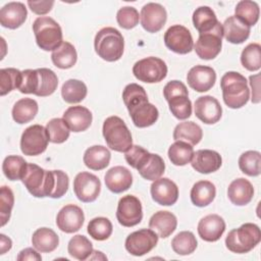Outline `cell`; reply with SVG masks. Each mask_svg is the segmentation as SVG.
Segmentation results:
<instances>
[{"mask_svg": "<svg viewBox=\"0 0 261 261\" xmlns=\"http://www.w3.org/2000/svg\"><path fill=\"white\" fill-rule=\"evenodd\" d=\"M222 37V24L220 22L212 31L199 34V38L194 45L196 54L204 60L214 59L221 51Z\"/></svg>", "mask_w": 261, "mask_h": 261, "instance_id": "cell-12", "label": "cell"}, {"mask_svg": "<svg viewBox=\"0 0 261 261\" xmlns=\"http://www.w3.org/2000/svg\"><path fill=\"white\" fill-rule=\"evenodd\" d=\"M28 5L34 13L43 15L52 9L54 1H28Z\"/></svg>", "mask_w": 261, "mask_h": 261, "instance_id": "cell-52", "label": "cell"}, {"mask_svg": "<svg viewBox=\"0 0 261 261\" xmlns=\"http://www.w3.org/2000/svg\"><path fill=\"white\" fill-rule=\"evenodd\" d=\"M222 98L227 107L238 109L245 106L250 98L246 77L237 71L225 72L220 80Z\"/></svg>", "mask_w": 261, "mask_h": 261, "instance_id": "cell-3", "label": "cell"}, {"mask_svg": "<svg viewBox=\"0 0 261 261\" xmlns=\"http://www.w3.org/2000/svg\"><path fill=\"white\" fill-rule=\"evenodd\" d=\"M241 171L249 176H258L261 172V154L258 151H246L239 158Z\"/></svg>", "mask_w": 261, "mask_h": 261, "instance_id": "cell-44", "label": "cell"}, {"mask_svg": "<svg viewBox=\"0 0 261 261\" xmlns=\"http://www.w3.org/2000/svg\"><path fill=\"white\" fill-rule=\"evenodd\" d=\"M88 233L96 241L107 240L113 230L111 221L106 217H95L88 224Z\"/></svg>", "mask_w": 261, "mask_h": 261, "instance_id": "cell-47", "label": "cell"}, {"mask_svg": "<svg viewBox=\"0 0 261 261\" xmlns=\"http://www.w3.org/2000/svg\"><path fill=\"white\" fill-rule=\"evenodd\" d=\"M38 110L39 106L36 100L31 98H22L13 105L11 112L12 118L16 123H28L35 118Z\"/></svg>", "mask_w": 261, "mask_h": 261, "instance_id": "cell-34", "label": "cell"}, {"mask_svg": "<svg viewBox=\"0 0 261 261\" xmlns=\"http://www.w3.org/2000/svg\"><path fill=\"white\" fill-rule=\"evenodd\" d=\"M227 196L233 205L245 206L252 201L254 196V188L248 179L239 177L233 179L228 186Z\"/></svg>", "mask_w": 261, "mask_h": 261, "instance_id": "cell-27", "label": "cell"}, {"mask_svg": "<svg viewBox=\"0 0 261 261\" xmlns=\"http://www.w3.org/2000/svg\"><path fill=\"white\" fill-rule=\"evenodd\" d=\"M21 82V71L8 67L0 69V95L4 96L9 92L18 89Z\"/></svg>", "mask_w": 261, "mask_h": 261, "instance_id": "cell-48", "label": "cell"}, {"mask_svg": "<svg viewBox=\"0 0 261 261\" xmlns=\"http://www.w3.org/2000/svg\"><path fill=\"white\" fill-rule=\"evenodd\" d=\"M27 165L28 162L21 156L9 155L3 161L2 170L9 180H18L22 178Z\"/></svg>", "mask_w": 261, "mask_h": 261, "instance_id": "cell-42", "label": "cell"}, {"mask_svg": "<svg viewBox=\"0 0 261 261\" xmlns=\"http://www.w3.org/2000/svg\"><path fill=\"white\" fill-rule=\"evenodd\" d=\"M140 15L138 10L133 6L121 7L116 13V20L119 27L125 30L134 29L139 23Z\"/></svg>", "mask_w": 261, "mask_h": 261, "instance_id": "cell-50", "label": "cell"}, {"mask_svg": "<svg viewBox=\"0 0 261 261\" xmlns=\"http://www.w3.org/2000/svg\"><path fill=\"white\" fill-rule=\"evenodd\" d=\"M42 259L41 255L33 248H25L23 250H21L17 256V260L21 261V260H37L40 261Z\"/></svg>", "mask_w": 261, "mask_h": 261, "instance_id": "cell-53", "label": "cell"}, {"mask_svg": "<svg viewBox=\"0 0 261 261\" xmlns=\"http://www.w3.org/2000/svg\"><path fill=\"white\" fill-rule=\"evenodd\" d=\"M241 63L250 71L259 70L261 67V46L258 43H251L246 46L241 54Z\"/></svg>", "mask_w": 261, "mask_h": 261, "instance_id": "cell-46", "label": "cell"}, {"mask_svg": "<svg viewBox=\"0 0 261 261\" xmlns=\"http://www.w3.org/2000/svg\"><path fill=\"white\" fill-rule=\"evenodd\" d=\"M124 158L127 164L137 169L140 175L147 180L154 181L164 173L165 163L161 156L150 153L141 146L133 145L124 152Z\"/></svg>", "mask_w": 261, "mask_h": 261, "instance_id": "cell-2", "label": "cell"}, {"mask_svg": "<svg viewBox=\"0 0 261 261\" xmlns=\"http://www.w3.org/2000/svg\"><path fill=\"white\" fill-rule=\"evenodd\" d=\"M141 24L148 33H157L165 24L167 13L165 8L159 4L150 2L143 6L141 9Z\"/></svg>", "mask_w": 261, "mask_h": 261, "instance_id": "cell-17", "label": "cell"}, {"mask_svg": "<svg viewBox=\"0 0 261 261\" xmlns=\"http://www.w3.org/2000/svg\"><path fill=\"white\" fill-rule=\"evenodd\" d=\"M32 244L38 252L50 253L58 247L59 238L53 229L41 227L33 233Z\"/></svg>", "mask_w": 261, "mask_h": 261, "instance_id": "cell-31", "label": "cell"}, {"mask_svg": "<svg viewBox=\"0 0 261 261\" xmlns=\"http://www.w3.org/2000/svg\"><path fill=\"white\" fill-rule=\"evenodd\" d=\"M46 130L49 137V142L61 144L65 142L70 134V129L63 118H52L46 124Z\"/></svg>", "mask_w": 261, "mask_h": 261, "instance_id": "cell-45", "label": "cell"}, {"mask_svg": "<svg viewBox=\"0 0 261 261\" xmlns=\"http://www.w3.org/2000/svg\"><path fill=\"white\" fill-rule=\"evenodd\" d=\"M88 93L87 86L80 80L70 79L66 81L61 88L62 99L69 104H75L82 102Z\"/></svg>", "mask_w": 261, "mask_h": 261, "instance_id": "cell-37", "label": "cell"}, {"mask_svg": "<svg viewBox=\"0 0 261 261\" xmlns=\"http://www.w3.org/2000/svg\"><path fill=\"white\" fill-rule=\"evenodd\" d=\"M51 59L53 64L61 69L71 68L77 60V53L72 44L62 42V44L52 51Z\"/></svg>", "mask_w": 261, "mask_h": 261, "instance_id": "cell-33", "label": "cell"}, {"mask_svg": "<svg viewBox=\"0 0 261 261\" xmlns=\"http://www.w3.org/2000/svg\"><path fill=\"white\" fill-rule=\"evenodd\" d=\"M116 218L122 226L132 227L139 224L143 218L141 201L133 195L123 196L117 205Z\"/></svg>", "mask_w": 261, "mask_h": 261, "instance_id": "cell-14", "label": "cell"}, {"mask_svg": "<svg viewBox=\"0 0 261 261\" xmlns=\"http://www.w3.org/2000/svg\"><path fill=\"white\" fill-rule=\"evenodd\" d=\"M250 27L245 24L234 15L226 18L222 24V33L225 40L231 44H242L250 36Z\"/></svg>", "mask_w": 261, "mask_h": 261, "instance_id": "cell-29", "label": "cell"}, {"mask_svg": "<svg viewBox=\"0 0 261 261\" xmlns=\"http://www.w3.org/2000/svg\"><path fill=\"white\" fill-rule=\"evenodd\" d=\"M225 230V221L218 214H209L198 223L199 237L206 242L218 241Z\"/></svg>", "mask_w": 261, "mask_h": 261, "instance_id": "cell-23", "label": "cell"}, {"mask_svg": "<svg viewBox=\"0 0 261 261\" xmlns=\"http://www.w3.org/2000/svg\"><path fill=\"white\" fill-rule=\"evenodd\" d=\"M164 43L169 50L177 54H188L194 48L191 32L180 24H174L167 29L164 34Z\"/></svg>", "mask_w": 261, "mask_h": 261, "instance_id": "cell-16", "label": "cell"}, {"mask_svg": "<svg viewBox=\"0 0 261 261\" xmlns=\"http://www.w3.org/2000/svg\"><path fill=\"white\" fill-rule=\"evenodd\" d=\"M195 114L206 124L218 122L222 115V108L218 100L212 96H201L195 101Z\"/></svg>", "mask_w": 261, "mask_h": 261, "instance_id": "cell-21", "label": "cell"}, {"mask_svg": "<svg viewBox=\"0 0 261 261\" xmlns=\"http://www.w3.org/2000/svg\"><path fill=\"white\" fill-rule=\"evenodd\" d=\"M158 234L150 228L134 231L125 239V249L134 256H143L152 251L158 243Z\"/></svg>", "mask_w": 261, "mask_h": 261, "instance_id": "cell-13", "label": "cell"}, {"mask_svg": "<svg viewBox=\"0 0 261 261\" xmlns=\"http://www.w3.org/2000/svg\"><path fill=\"white\" fill-rule=\"evenodd\" d=\"M105 185L109 191L120 194L127 191L133 184V175L124 166H114L110 168L104 176Z\"/></svg>", "mask_w": 261, "mask_h": 261, "instance_id": "cell-26", "label": "cell"}, {"mask_svg": "<svg viewBox=\"0 0 261 261\" xmlns=\"http://www.w3.org/2000/svg\"><path fill=\"white\" fill-rule=\"evenodd\" d=\"M133 73L141 82L159 83L167 75V65L162 59L150 56L137 61L133 66Z\"/></svg>", "mask_w": 261, "mask_h": 261, "instance_id": "cell-10", "label": "cell"}, {"mask_svg": "<svg viewBox=\"0 0 261 261\" xmlns=\"http://www.w3.org/2000/svg\"><path fill=\"white\" fill-rule=\"evenodd\" d=\"M187 82L190 88L196 92H207L216 82V72L210 66L196 65L189 70L187 74Z\"/></svg>", "mask_w": 261, "mask_h": 261, "instance_id": "cell-20", "label": "cell"}, {"mask_svg": "<svg viewBox=\"0 0 261 261\" xmlns=\"http://www.w3.org/2000/svg\"><path fill=\"white\" fill-rule=\"evenodd\" d=\"M123 103L137 127L143 128L154 124L159 116L158 109L148 101L145 89L135 83L125 86L122 92Z\"/></svg>", "mask_w": 261, "mask_h": 261, "instance_id": "cell-1", "label": "cell"}, {"mask_svg": "<svg viewBox=\"0 0 261 261\" xmlns=\"http://www.w3.org/2000/svg\"><path fill=\"white\" fill-rule=\"evenodd\" d=\"M64 121L73 133L87 130L93 120L92 112L84 106H70L63 113Z\"/></svg>", "mask_w": 261, "mask_h": 261, "instance_id": "cell-25", "label": "cell"}, {"mask_svg": "<svg viewBox=\"0 0 261 261\" xmlns=\"http://www.w3.org/2000/svg\"><path fill=\"white\" fill-rule=\"evenodd\" d=\"M163 95L168 102L170 112L175 118L184 120L191 116L192 102L184 83L176 80L168 82L163 89Z\"/></svg>", "mask_w": 261, "mask_h": 261, "instance_id": "cell-8", "label": "cell"}, {"mask_svg": "<svg viewBox=\"0 0 261 261\" xmlns=\"http://www.w3.org/2000/svg\"><path fill=\"white\" fill-rule=\"evenodd\" d=\"M259 5L254 1H240L234 8V16L248 27H252L257 23L259 19Z\"/></svg>", "mask_w": 261, "mask_h": 261, "instance_id": "cell-40", "label": "cell"}, {"mask_svg": "<svg viewBox=\"0 0 261 261\" xmlns=\"http://www.w3.org/2000/svg\"><path fill=\"white\" fill-rule=\"evenodd\" d=\"M73 192L76 198L84 203L94 202L101 192V181L93 173L83 171L75 175Z\"/></svg>", "mask_w": 261, "mask_h": 261, "instance_id": "cell-15", "label": "cell"}, {"mask_svg": "<svg viewBox=\"0 0 261 261\" xmlns=\"http://www.w3.org/2000/svg\"><path fill=\"white\" fill-rule=\"evenodd\" d=\"M103 137L107 146L116 152H126L133 146L132 134L118 116H109L104 120L102 127Z\"/></svg>", "mask_w": 261, "mask_h": 261, "instance_id": "cell-7", "label": "cell"}, {"mask_svg": "<svg viewBox=\"0 0 261 261\" xmlns=\"http://www.w3.org/2000/svg\"><path fill=\"white\" fill-rule=\"evenodd\" d=\"M94 47L99 57L103 60L114 62L122 57L124 40L118 30L106 27L96 34Z\"/></svg>", "mask_w": 261, "mask_h": 261, "instance_id": "cell-5", "label": "cell"}, {"mask_svg": "<svg viewBox=\"0 0 261 261\" xmlns=\"http://www.w3.org/2000/svg\"><path fill=\"white\" fill-rule=\"evenodd\" d=\"M84 221L85 215L82 208L73 204L63 206L56 216L57 227L66 233H72L80 230Z\"/></svg>", "mask_w": 261, "mask_h": 261, "instance_id": "cell-18", "label": "cell"}, {"mask_svg": "<svg viewBox=\"0 0 261 261\" xmlns=\"http://www.w3.org/2000/svg\"><path fill=\"white\" fill-rule=\"evenodd\" d=\"M152 199L159 205L171 206L178 199V188L167 177H160L153 181L150 188Z\"/></svg>", "mask_w": 261, "mask_h": 261, "instance_id": "cell-19", "label": "cell"}, {"mask_svg": "<svg viewBox=\"0 0 261 261\" xmlns=\"http://www.w3.org/2000/svg\"><path fill=\"white\" fill-rule=\"evenodd\" d=\"M250 84L252 87V102L253 103H259L260 97H259V74L251 75L250 76Z\"/></svg>", "mask_w": 261, "mask_h": 261, "instance_id": "cell-54", "label": "cell"}, {"mask_svg": "<svg viewBox=\"0 0 261 261\" xmlns=\"http://www.w3.org/2000/svg\"><path fill=\"white\" fill-rule=\"evenodd\" d=\"M49 137L41 124H33L27 127L20 138V150L24 155L37 156L46 151Z\"/></svg>", "mask_w": 261, "mask_h": 261, "instance_id": "cell-11", "label": "cell"}, {"mask_svg": "<svg viewBox=\"0 0 261 261\" xmlns=\"http://www.w3.org/2000/svg\"><path fill=\"white\" fill-rule=\"evenodd\" d=\"M197 240L193 232L184 230L178 232L171 241V248L177 255L186 256L192 254L197 248Z\"/></svg>", "mask_w": 261, "mask_h": 261, "instance_id": "cell-43", "label": "cell"}, {"mask_svg": "<svg viewBox=\"0 0 261 261\" xmlns=\"http://www.w3.org/2000/svg\"><path fill=\"white\" fill-rule=\"evenodd\" d=\"M177 226V219L169 211H158L149 220V228L155 231L159 238H168Z\"/></svg>", "mask_w": 261, "mask_h": 261, "instance_id": "cell-28", "label": "cell"}, {"mask_svg": "<svg viewBox=\"0 0 261 261\" xmlns=\"http://www.w3.org/2000/svg\"><path fill=\"white\" fill-rule=\"evenodd\" d=\"M0 239H1V251L0 254H5L7 251H9L12 247V242L9 238H7L5 234L1 233L0 234Z\"/></svg>", "mask_w": 261, "mask_h": 261, "instance_id": "cell-55", "label": "cell"}, {"mask_svg": "<svg viewBox=\"0 0 261 261\" xmlns=\"http://www.w3.org/2000/svg\"><path fill=\"white\" fill-rule=\"evenodd\" d=\"M21 181L34 197L51 198L55 187V172L45 170L37 164L28 163Z\"/></svg>", "mask_w": 261, "mask_h": 261, "instance_id": "cell-4", "label": "cell"}, {"mask_svg": "<svg viewBox=\"0 0 261 261\" xmlns=\"http://www.w3.org/2000/svg\"><path fill=\"white\" fill-rule=\"evenodd\" d=\"M110 158V151L106 147L95 145L85 151L83 160L88 168L92 170H102L108 166Z\"/></svg>", "mask_w": 261, "mask_h": 261, "instance_id": "cell-30", "label": "cell"}, {"mask_svg": "<svg viewBox=\"0 0 261 261\" xmlns=\"http://www.w3.org/2000/svg\"><path fill=\"white\" fill-rule=\"evenodd\" d=\"M28 10L21 2H9L0 9V23L3 28L15 30L27 19Z\"/></svg>", "mask_w": 261, "mask_h": 261, "instance_id": "cell-24", "label": "cell"}, {"mask_svg": "<svg viewBox=\"0 0 261 261\" xmlns=\"http://www.w3.org/2000/svg\"><path fill=\"white\" fill-rule=\"evenodd\" d=\"M202 138V128L194 121L179 122L173 130V140L184 141L191 144L192 146L199 144Z\"/></svg>", "mask_w": 261, "mask_h": 261, "instance_id": "cell-35", "label": "cell"}, {"mask_svg": "<svg viewBox=\"0 0 261 261\" xmlns=\"http://www.w3.org/2000/svg\"><path fill=\"white\" fill-rule=\"evenodd\" d=\"M38 90L36 96L47 97L52 95L58 86V77L56 73L49 68H38Z\"/></svg>", "mask_w": 261, "mask_h": 261, "instance_id": "cell-41", "label": "cell"}, {"mask_svg": "<svg viewBox=\"0 0 261 261\" xmlns=\"http://www.w3.org/2000/svg\"><path fill=\"white\" fill-rule=\"evenodd\" d=\"M38 71L37 69H24L21 71V82L18 88L22 94H34L36 95L38 90Z\"/></svg>", "mask_w": 261, "mask_h": 261, "instance_id": "cell-51", "label": "cell"}, {"mask_svg": "<svg viewBox=\"0 0 261 261\" xmlns=\"http://www.w3.org/2000/svg\"><path fill=\"white\" fill-rule=\"evenodd\" d=\"M261 241V231L255 223H245L231 229L225 238L226 248L237 254H245L253 250Z\"/></svg>", "mask_w": 261, "mask_h": 261, "instance_id": "cell-6", "label": "cell"}, {"mask_svg": "<svg viewBox=\"0 0 261 261\" xmlns=\"http://www.w3.org/2000/svg\"><path fill=\"white\" fill-rule=\"evenodd\" d=\"M191 201L197 207L208 206L216 196V188L209 180L197 181L191 190Z\"/></svg>", "mask_w": 261, "mask_h": 261, "instance_id": "cell-32", "label": "cell"}, {"mask_svg": "<svg viewBox=\"0 0 261 261\" xmlns=\"http://www.w3.org/2000/svg\"><path fill=\"white\" fill-rule=\"evenodd\" d=\"M193 146L184 141H176L168 149V158L172 164L184 166L188 164L193 157Z\"/></svg>", "mask_w": 261, "mask_h": 261, "instance_id": "cell-38", "label": "cell"}, {"mask_svg": "<svg viewBox=\"0 0 261 261\" xmlns=\"http://www.w3.org/2000/svg\"><path fill=\"white\" fill-rule=\"evenodd\" d=\"M14 204V195L9 187L2 186L0 190V219L1 226H4L11 215Z\"/></svg>", "mask_w": 261, "mask_h": 261, "instance_id": "cell-49", "label": "cell"}, {"mask_svg": "<svg viewBox=\"0 0 261 261\" xmlns=\"http://www.w3.org/2000/svg\"><path fill=\"white\" fill-rule=\"evenodd\" d=\"M67 251L71 257L84 261L91 257L93 253V244L87 237L76 234L69 240Z\"/></svg>", "mask_w": 261, "mask_h": 261, "instance_id": "cell-39", "label": "cell"}, {"mask_svg": "<svg viewBox=\"0 0 261 261\" xmlns=\"http://www.w3.org/2000/svg\"><path fill=\"white\" fill-rule=\"evenodd\" d=\"M37 45L45 51H54L62 44V30L49 16H40L33 23Z\"/></svg>", "mask_w": 261, "mask_h": 261, "instance_id": "cell-9", "label": "cell"}, {"mask_svg": "<svg viewBox=\"0 0 261 261\" xmlns=\"http://www.w3.org/2000/svg\"><path fill=\"white\" fill-rule=\"evenodd\" d=\"M218 22L215 12L209 6H200L193 13V23L199 34L212 31Z\"/></svg>", "mask_w": 261, "mask_h": 261, "instance_id": "cell-36", "label": "cell"}, {"mask_svg": "<svg viewBox=\"0 0 261 261\" xmlns=\"http://www.w3.org/2000/svg\"><path fill=\"white\" fill-rule=\"evenodd\" d=\"M191 164L196 171L208 174L215 172L220 168L222 164V158L220 154L214 150L202 149L194 152Z\"/></svg>", "mask_w": 261, "mask_h": 261, "instance_id": "cell-22", "label": "cell"}]
</instances>
